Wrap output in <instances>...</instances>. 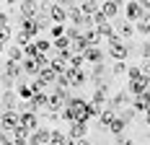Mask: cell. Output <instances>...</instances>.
I'll return each instance as SVG.
<instances>
[{
    "label": "cell",
    "mask_w": 150,
    "mask_h": 145,
    "mask_svg": "<svg viewBox=\"0 0 150 145\" xmlns=\"http://www.w3.org/2000/svg\"><path fill=\"white\" fill-rule=\"evenodd\" d=\"M65 29H67V26L52 23V26H49V39H52V42H54V39H62V36H65Z\"/></svg>",
    "instance_id": "cell-38"
},
{
    "label": "cell",
    "mask_w": 150,
    "mask_h": 145,
    "mask_svg": "<svg viewBox=\"0 0 150 145\" xmlns=\"http://www.w3.org/2000/svg\"><path fill=\"white\" fill-rule=\"evenodd\" d=\"M21 114V127H26L29 132H34V130H39V114H34V112H18Z\"/></svg>",
    "instance_id": "cell-12"
},
{
    "label": "cell",
    "mask_w": 150,
    "mask_h": 145,
    "mask_svg": "<svg viewBox=\"0 0 150 145\" xmlns=\"http://www.w3.org/2000/svg\"><path fill=\"white\" fill-rule=\"evenodd\" d=\"M78 145H91V140H88V137H83V140H78Z\"/></svg>",
    "instance_id": "cell-52"
},
{
    "label": "cell",
    "mask_w": 150,
    "mask_h": 145,
    "mask_svg": "<svg viewBox=\"0 0 150 145\" xmlns=\"http://www.w3.org/2000/svg\"><path fill=\"white\" fill-rule=\"evenodd\" d=\"M5 49H8V47H5V44L0 42V57H3V52H5Z\"/></svg>",
    "instance_id": "cell-53"
},
{
    "label": "cell",
    "mask_w": 150,
    "mask_h": 145,
    "mask_svg": "<svg viewBox=\"0 0 150 145\" xmlns=\"http://www.w3.org/2000/svg\"><path fill=\"white\" fill-rule=\"evenodd\" d=\"M49 68L57 72V75H65V72H67V62H65L60 55H54V52H52V57H49Z\"/></svg>",
    "instance_id": "cell-24"
},
{
    "label": "cell",
    "mask_w": 150,
    "mask_h": 145,
    "mask_svg": "<svg viewBox=\"0 0 150 145\" xmlns=\"http://www.w3.org/2000/svg\"><path fill=\"white\" fill-rule=\"evenodd\" d=\"M29 137H31V132L26 130V127H21V124H18V127L13 130V143H16V145H21V143H29Z\"/></svg>",
    "instance_id": "cell-31"
},
{
    "label": "cell",
    "mask_w": 150,
    "mask_h": 145,
    "mask_svg": "<svg viewBox=\"0 0 150 145\" xmlns=\"http://www.w3.org/2000/svg\"><path fill=\"white\" fill-rule=\"evenodd\" d=\"M80 34H83V31H80V29H75V26H67V29H65V36H67L70 42H73V39H78Z\"/></svg>",
    "instance_id": "cell-43"
},
{
    "label": "cell",
    "mask_w": 150,
    "mask_h": 145,
    "mask_svg": "<svg viewBox=\"0 0 150 145\" xmlns=\"http://www.w3.org/2000/svg\"><path fill=\"white\" fill-rule=\"evenodd\" d=\"M70 99H73V96H70L67 88H57L54 86L52 91H49V99H47V112H62Z\"/></svg>",
    "instance_id": "cell-1"
},
{
    "label": "cell",
    "mask_w": 150,
    "mask_h": 145,
    "mask_svg": "<svg viewBox=\"0 0 150 145\" xmlns=\"http://www.w3.org/2000/svg\"><path fill=\"white\" fill-rule=\"evenodd\" d=\"M11 36H13V31H11V26H0V42L8 47V42H11Z\"/></svg>",
    "instance_id": "cell-41"
},
{
    "label": "cell",
    "mask_w": 150,
    "mask_h": 145,
    "mask_svg": "<svg viewBox=\"0 0 150 145\" xmlns=\"http://www.w3.org/2000/svg\"><path fill=\"white\" fill-rule=\"evenodd\" d=\"M148 88H150V80H148V78H140V80H132L127 91H129V96L135 99V96H142V93H145Z\"/></svg>",
    "instance_id": "cell-17"
},
{
    "label": "cell",
    "mask_w": 150,
    "mask_h": 145,
    "mask_svg": "<svg viewBox=\"0 0 150 145\" xmlns=\"http://www.w3.org/2000/svg\"><path fill=\"white\" fill-rule=\"evenodd\" d=\"M129 106L135 109V114H145V112H148V101H145V96H135Z\"/></svg>",
    "instance_id": "cell-34"
},
{
    "label": "cell",
    "mask_w": 150,
    "mask_h": 145,
    "mask_svg": "<svg viewBox=\"0 0 150 145\" xmlns=\"http://www.w3.org/2000/svg\"><path fill=\"white\" fill-rule=\"evenodd\" d=\"M0 91H3V83H0Z\"/></svg>",
    "instance_id": "cell-59"
},
{
    "label": "cell",
    "mask_w": 150,
    "mask_h": 145,
    "mask_svg": "<svg viewBox=\"0 0 150 145\" xmlns=\"http://www.w3.org/2000/svg\"><path fill=\"white\" fill-rule=\"evenodd\" d=\"M83 36L88 39V44H91V47H101V34H98V29H96V26L86 29V31H83Z\"/></svg>",
    "instance_id": "cell-28"
},
{
    "label": "cell",
    "mask_w": 150,
    "mask_h": 145,
    "mask_svg": "<svg viewBox=\"0 0 150 145\" xmlns=\"http://www.w3.org/2000/svg\"><path fill=\"white\" fill-rule=\"evenodd\" d=\"M140 70H142V78L150 80V60H142V62H140Z\"/></svg>",
    "instance_id": "cell-44"
},
{
    "label": "cell",
    "mask_w": 150,
    "mask_h": 145,
    "mask_svg": "<svg viewBox=\"0 0 150 145\" xmlns=\"http://www.w3.org/2000/svg\"><path fill=\"white\" fill-rule=\"evenodd\" d=\"M129 55H132V44L129 42H122L119 36H114L109 42V57L114 60V62H127Z\"/></svg>",
    "instance_id": "cell-2"
},
{
    "label": "cell",
    "mask_w": 150,
    "mask_h": 145,
    "mask_svg": "<svg viewBox=\"0 0 150 145\" xmlns=\"http://www.w3.org/2000/svg\"><path fill=\"white\" fill-rule=\"evenodd\" d=\"M83 60H86V65H91V68H93V65H101V62L106 60V52L101 49V47H91L88 52L83 55Z\"/></svg>",
    "instance_id": "cell-10"
},
{
    "label": "cell",
    "mask_w": 150,
    "mask_h": 145,
    "mask_svg": "<svg viewBox=\"0 0 150 145\" xmlns=\"http://www.w3.org/2000/svg\"><path fill=\"white\" fill-rule=\"evenodd\" d=\"M127 127H129V124H127V122H124V119H119V117H117V119H114V122H111V124H109V132H111V135H117V137H119V135H124V130H127Z\"/></svg>",
    "instance_id": "cell-33"
},
{
    "label": "cell",
    "mask_w": 150,
    "mask_h": 145,
    "mask_svg": "<svg viewBox=\"0 0 150 145\" xmlns=\"http://www.w3.org/2000/svg\"><path fill=\"white\" fill-rule=\"evenodd\" d=\"M3 112H5V109H3V106H0V119H3Z\"/></svg>",
    "instance_id": "cell-56"
},
{
    "label": "cell",
    "mask_w": 150,
    "mask_h": 145,
    "mask_svg": "<svg viewBox=\"0 0 150 145\" xmlns=\"http://www.w3.org/2000/svg\"><path fill=\"white\" fill-rule=\"evenodd\" d=\"M142 78V70H140V65H127V80L132 83V80H140Z\"/></svg>",
    "instance_id": "cell-37"
},
{
    "label": "cell",
    "mask_w": 150,
    "mask_h": 145,
    "mask_svg": "<svg viewBox=\"0 0 150 145\" xmlns=\"http://www.w3.org/2000/svg\"><path fill=\"white\" fill-rule=\"evenodd\" d=\"M114 29H117V36H119L122 42H129V39L135 36V23H129V21H122Z\"/></svg>",
    "instance_id": "cell-15"
},
{
    "label": "cell",
    "mask_w": 150,
    "mask_h": 145,
    "mask_svg": "<svg viewBox=\"0 0 150 145\" xmlns=\"http://www.w3.org/2000/svg\"><path fill=\"white\" fill-rule=\"evenodd\" d=\"M117 117H119V119H124V122L129 124V122H132V119H135L137 114H135V109H132V106H127V109H122V112H119Z\"/></svg>",
    "instance_id": "cell-39"
},
{
    "label": "cell",
    "mask_w": 150,
    "mask_h": 145,
    "mask_svg": "<svg viewBox=\"0 0 150 145\" xmlns=\"http://www.w3.org/2000/svg\"><path fill=\"white\" fill-rule=\"evenodd\" d=\"M142 117H145V124H148V127H150V106H148V112H145V114H142Z\"/></svg>",
    "instance_id": "cell-51"
},
{
    "label": "cell",
    "mask_w": 150,
    "mask_h": 145,
    "mask_svg": "<svg viewBox=\"0 0 150 145\" xmlns=\"http://www.w3.org/2000/svg\"><path fill=\"white\" fill-rule=\"evenodd\" d=\"M34 44H36V52H39V55L52 57V39H49V36H39V39H34Z\"/></svg>",
    "instance_id": "cell-19"
},
{
    "label": "cell",
    "mask_w": 150,
    "mask_h": 145,
    "mask_svg": "<svg viewBox=\"0 0 150 145\" xmlns=\"http://www.w3.org/2000/svg\"><path fill=\"white\" fill-rule=\"evenodd\" d=\"M101 13H104L109 21H114V18L119 16V3H111V0H109V3H101Z\"/></svg>",
    "instance_id": "cell-25"
},
{
    "label": "cell",
    "mask_w": 150,
    "mask_h": 145,
    "mask_svg": "<svg viewBox=\"0 0 150 145\" xmlns=\"http://www.w3.org/2000/svg\"><path fill=\"white\" fill-rule=\"evenodd\" d=\"M3 130H8V132H13L18 124H21V114L18 112H3Z\"/></svg>",
    "instance_id": "cell-14"
},
{
    "label": "cell",
    "mask_w": 150,
    "mask_h": 145,
    "mask_svg": "<svg viewBox=\"0 0 150 145\" xmlns=\"http://www.w3.org/2000/svg\"><path fill=\"white\" fill-rule=\"evenodd\" d=\"M117 145H135V140H132L129 135H119V137H117Z\"/></svg>",
    "instance_id": "cell-47"
},
{
    "label": "cell",
    "mask_w": 150,
    "mask_h": 145,
    "mask_svg": "<svg viewBox=\"0 0 150 145\" xmlns=\"http://www.w3.org/2000/svg\"><path fill=\"white\" fill-rule=\"evenodd\" d=\"M21 65H23V75H34V78H36V75H39V70H42V68H39V62H36V60H23V62H21Z\"/></svg>",
    "instance_id": "cell-32"
},
{
    "label": "cell",
    "mask_w": 150,
    "mask_h": 145,
    "mask_svg": "<svg viewBox=\"0 0 150 145\" xmlns=\"http://www.w3.org/2000/svg\"><path fill=\"white\" fill-rule=\"evenodd\" d=\"M117 119V112H111L109 106L106 109H101V114H98V122H101V130H109V124Z\"/></svg>",
    "instance_id": "cell-26"
},
{
    "label": "cell",
    "mask_w": 150,
    "mask_h": 145,
    "mask_svg": "<svg viewBox=\"0 0 150 145\" xmlns=\"http://www.w3.org/2000/svg\"><path fill=\"white\" fill-rule=\"evenodd\" d=\"M83 65H86L83 55H70V60H67V68H73V70H83Z\"/></svg>",
    "instance_id": "cell-36"
},
{
    "label": "cell",
    "mask_w": 150,
    "mask_h": 145,
    "mask_svg": "<svg viewBox=\"0 0 150 145\" xmlns=\"http://www.w3.org/2000/svg\"><path fill=\"white\" fill-rule=\"evenodd\" d=\"M0 132H3V122H0Z\"/></svg>",
    "instance_id": "cell-57"
},
{
    "label": "cell",
    "mask_w": 150,
    "mask_h": 145,
    "mask_svg": "<svg viewBox=\"0 0 150 145\" xmlns=\"http://www.w3.org/2000/svg\"><path fill=\"white\" fill-rule=\"evenodd\" d=\"M16 93H18V99L23 104H29L31 99H34V88H31V83H18L16 86Z\"/></svg>",
    "instance_id": "cell-23"
},
{
    "label": "cell",
    "mask_w": 150,
    "mask_h": 145,
    "mask_svg": "<svg viewBox=\"0 0 150 145\" xmlns=\"http://www.w3.org/2000/svg\"><path fill=\"white\" fill-rule=\"evenodd\" d=\"M142 16H145V13H142V5H140V3H124V21L137 23Z\"/></svg>",
    "instance_id": "cell-9"
},
{
    "label": "cell",
    "mask_w": 150,
    "mask_h": 145,
    "mask_svg": "<svg viewBox=\"0 0 150 145\" xmlns=\"http://www.w3.org/2000/svg\"><path fill=\"white\" fill-rule=\"evenodd\" d=\"M18 16L21 18H36L39 16V3H18Z\"/></svg>",
    "instance_id": "cell-16"
},
{
    "label": "cell",
    "mask_w": 150,
    "mask_h": 145,
    "mask_svg": "<svg viewBox=\"0 0 150 145\" xmlns=\"http://www.w3.org/2000/svg\"><path fill=\"white\" fill-rule=\"evenodd\" d=\"M98 114H101V109H98V106H93V104L88 101V119H91V117H98Z\"/></svg>",
    "instance_id": "cell-48"
},
{
    "label": "cell",
    "mask_w": 150,
    "mask_h": 145,
    "mask_svg": "<svg viewBox=\"0 0 150 145\" xmlns=\"http://www.w3.org/2000/svg\"><path fill=\"white\" fill-rule=\"evenodd\" d=\"M31 42H34V39H31V36H26L23 31H16V44H18L21 49H23L26 44H31Z\"/></svg>",
    "instance_id": "cell-40"
},
{
    "label": "cell",
    "mask_w": 150,
    "mask_h": 145,
    "mask_svg": "<svg viewBox=\"0 0 150 145\" xmlns=\"http://www.w3.org/2000/svg\"><path fill=\"white\" fill-rule=\"evenodd\" d=\"M8 21H11V18H8V11H3V8H0V26H11Z\"/></svg>",
    "instance_id": "cell-49"
},
{
    "label": "cell",
    "mask_w": 150,
    "mask_h": 145,
    "mask_svg": "<svg viewBox=\"0 0 150 145\" xmlns=\"http://www.w3.org/2000/svg\"><path fill=\"white\" fill-rule=\"evenodd\" d=\"M3 68H5V60L0 57V75H3Z\"/></svg>",
    "instance_id": "cell-54"
},
{
    "label": "cell",
    "mask_w": 150,
    "mask_h": 145,
    "mask_svg": "<svg viewBox=\"0 0 150 145\" xmlns=\"http://www.w3.org/2000/svg\"><path fill=\"white\" fill-rule=\"evenodd\" d=\"M96 29H98V34H101V39H109V42H111V39L117 36V29H114V23H111V21H106V23L96 26Z\"/></svg>",
    "instance_id": "cell-27"
},
{
    "label": "cell",
    "mask_w": 150,
    "mask_h": 145,
    "mask_svg": "<svg viewBox=\"0 0 150 145\" xmlns=\"http://www.w3.org/2000/svg\"><path fill=\"white\" fill-rule=\"evenodd\" d=\"M18 31H23L26 36H31V39H39V34H42L36 18H21V21H18Z\"/></svg>",
    "instance_id": "cell-7"
},
{
    "label": "cell",
    "mask_w": 150,
    "mask_h": 145,
    "mask_svg": "<svg viewBox=\"0 0 150 145\" xmlns=\"http://www.w3.org/2000/svg\"><path fill=\"white\" fill-rule=\"evenodd\" d=\"M49 21L57 26H65L67 23V8L60 3H49Z\"/></svg>",
    "instance_id": "cell-5"
},
{
    "label": "cell",
    "mask_w": 150,
    "mask_h": 145,
    "mask_svg": "<svg viewBox=\"0 0 150 145\" xmlns=\"http://www.w3.org/2000/svg\"><path fill=\"white\" fill-rule=\"evenodd\" d=\"M5 60L8 62H23V49L18 47V44H8V49H5Z\"/></svg>",
    "instance_id": "cell-20"
},
{
    "label": "cell",
    "mask_w": 150,
    "mask_h": 145,
    "mask_svg": "<svg viewBox=\"0 0 150 145\" xmlns=\"http://www.w3.org/2000/svg\"><path fill=\"white\" fill-rule=\"evenodd\" d=\"M135 31H137V34H142V36H150V13H145L135 23Z\"/></svg>",
    "instance_id": "cell-29"
},
{
    "label": "cell",
    "mask_w": 150,
    "mask_h": 145,
    "mask_svg": "<svg viewBox=\"0 0 150 145\" xmlns=\"http://www.w3.org/2000/svg\"><path fill=\"white\" fill-rule=\"evenodd\" d=\"M67 145H78V140H67Z\"/></svg>",
    "instance_id": "cell-55"
},
{
    "label": "cell",
    "mask_w": 150,
    "mask_h": 145,
    "mask_svg": "<svg viewBox=\"0 0 150 145\" xmlns=\"http://www.w3.org/2000/svg\"><path fill=\"white\" fill-rule=\"evenodd\" d=\"M47 99H49V93H34V99H31L29 101V112H34V114H36V112H39V109H44L47 112Z\"/></svg>",
    "instance_id": "cell-18"
},
{
    "label": "cell",
    "mask_w": 150,
    "mask_h": 145,
    "mask_svg": "<svg viewBox=\"0 0 150 145\" xmlns=\"http://www.w3.org/2000/svg\"><path fill=\"white\" fill-rule=\"evenodd\" d=\"M21 145H31V143H21Z\"/></svg>",
    "instance_id": "cell-58"
},
{
    "label": "cell",
    "mask_w": 150,
    "mask_h": 145,
    "mask_svg": "<svg viewBox=\"0 0 150 145\" xmlns=\"http://www.w3.org/2000/svg\"><path fill=\"white\" fill-rule=\"evenodd\" d=\"M98 11H101V3H91V0H88V3H80V13L88 16V18H93Z\"/></svg>",
    "instance_id": "cell-30"
},
{
    "label": "cell",
    "mask_w": 150,
    "mask_h": 145,
    "mask_svg": "<svg viewBox=\"0 0 150 145\" xmlns=\"http://www.w3.org/2000/svg\"><path fill=\"white\" fill-rule=\"evenodd\" d=\"M65 75L70 78V86H73V88H80V86L88 83V72H86V70H73V68H67Z\"/></svg>",
    "instance_id": "cell-11"
},
{
    "label": "cell",
    "mask_w": 150,
    "mask_h": 145,
    "mask_svg": "<svg viewBox=\"0 0 150 145\" xmlns=\"http://www.w3.org/2000/svg\"><path fill=\"white\" fill-rule=\"evenodd\" d=\"M111 75H127V62H114L111 65Z\"/></svg>",
    "instance_id": "cell-42"
},
{
    "label": "cell",
    "mask_w": 150,
    "mask_h": 145,
    "mask_svg": "<svg viewBox=\"0 0 150 145\" xmlns=\"http://www.w3.org/2000/svg\"><path fill=\"white\" fill-rule=\"evenodd\" d=\"M49 145H67V135H65V132H60V130H52Z\"/></svg>",
    "instance_id": "cell-35"
},
{
    "label": "cell",
    "mask_w": 150,
    "mask_h": 145,
    "mask_svg": "<svg viewBox=\"0 0 150 145\" xmlns=\"http://www.w3.org/2000/svg\"><path fill=\"white\" fill-rule=\"evenodd\" d=\"M47 119H49V122H57L62 117H60V112H47Z\"/></svg>",
    "instance_id": "cell-50"
},
{
    "label": "cell",
    "mask_w": 150,
    "mask_h": 145,
    "mask_svg": "<svg viewBox=\"0 0 150 145\" xmlns=\"http://www.w3.org/2000/svg\"><path fill=\"white\" fill-rule=\"evenodd\" d=\"M44 86H57V72L52 70V68H42L39 70V75H36Z\"/></svg>",
    "instance_id": "cell-21"
},
{
    "label": "cell",
    "mask_w": 150,
    "mask_h": 145,
    "mask_svg": "<svg viewBox=\"0 0 150 145\" xmlns=\"http://www.w3.org/2000/svg\"><path fill=\"white\" fill-rule=\"evenodd\" d=\"M140 55H142V60H150V39H148V42H142V47H140Z\"/></svg>",
    "instance_id": "cell-45"
},
{
    "label": "cell",
    "mask_w": 150,
    "mask_h": 145,
    "mask_svg": "<svg viewBox=\"0 0 150 145\" xmlns=\"http://www.w3.org/2000/svg\"><path fill=\"white\" fill-rule=\"evenodd\" d=\"M91 21H93V26H101V23H106V21H109V18H106V16L101 13V11H98V13L93 16V18H91Z\"/></svg>",
    "instance_id": "cell-46"
},
{
    "label": "cell",
    "mask_w": 150,
    "mask_h": 145,
    "mask_svg": "<svg viewBox=\"0 0 150 145\" xmlns=\"http://www.w3.org/2000/svg\"><path fill=\"white\" fill-rule=\"evenodd\" d=\"M109 75H111V70L101 62V65H93V68L88 70V80L96 83V86H101V83H109Z\"/></svg>",
    "instance_id": "cell-4"
},
{
    "label": "cell",
    "mask_w": 150,
    "mask_h": 145,
    "mask_svg": "<svg viewBox=\"0 0 150 145\" xmlns=\"http://www.w3.org/2000/svg\"><path fill=\"white\" fill-rule=\"evenodd\" d=\"M0 8H3V3H0Z\"/></svg>",
    "instance_id": "cell-60"
},
{
    "label": "cell",
    "mask_w": 150,
    "mask_h": 145,
    "mask_svg": "<svg viewBox=\"0 0 150 145\" xmlns=\"http://www.w3.org/2000/svg\"><path fill=\"white\" fill-rule=\"evenodd\" d=\"M49 137H52V130H47V127H39V130L31 132L29 143H31V145H49Z\"/></svg>",
    "instance_id": "cell-13"
},
{
    "label": "cell",
    "mask_w": 150,
    "mask_h": 145,
    "mask_svg": "<svg viewBox=\"0 0 150 145\" xmlns=\"http://www.w3.org/2000/svg\"><path fill=\"white\" fill-rule=\"evenodd\" d=\"M91 104H93V106H98V109H106V104H109V83L96 86L93 96H91Z\"/></svg>",
    "instance_id": "cell-6"
},
{
    "label": "cell",
    "mask_w": 150,
    "mask_h": 145,
    "mask_svg": "<svg viewBox=\"0 0 150 145\" xmlns=\"http://www.w3.org/2000/svg\"><path fill=\"white\" fill-rule=\"evenodd\" d=\"M88 137V122H73L67 127V140H83Z\"/></svg>",
    "instance_id": "cell-8"
},
{
    "label": "cell",
    "mask_w": 150,
    "mask_h": 145,
    "mask_svg": "<svg viewBox=\"0 0 150 145\" xmlns=\"http://www.w3.org/2000/svg\"><path fill=\"white\" fill-rule=\"evenodd\" d=\"M106 106H109L111 112H117V114H119L122 109H127V106H129V91H127V88L117 91L114 96H109V104H106Z\"/></svg>",
    "instance_id": "cell-3"
},
{
    "label": "cell",
    "mask_w": 150,
    "mask_h": 145,
    "mask_svg": "<svg viewBox=\"0 0 150 145\" xmlns=\"http://www.w3.org/2000/svg\"><path fill=\"white\" fill-rule=\"evenodd\" d=\"M70 49H73V55H86V52L91 49V44H88V39H86V36L80 34L78 39H73V44H70Z\"/></svg>",
    "instance_id": "cell-22"
}]
</instances>
